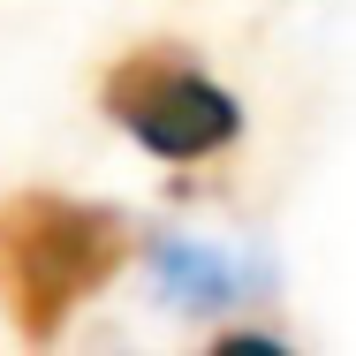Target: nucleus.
Masks as SVG:
<instances>
[{
	"instance_id": "nucleus-2",
	"label": "nucleus",
	"mask_w": 356,
	"mask_h": 356,
	"mask_svg": "<svg viewBox=\"0 0 356 356\" xmlns=\"http://www.w3.org/2000/svg\"><path fill=\"white\" fill-rule=\"evenodd\" d=\"M99 106H106L114 129H129L152 159H175V167L220 159L227 144L243 137L235 91H220L182 46H137V54H122L114 69L99 76Z\"/></svg>"
},
{
	"instance_id": "nucleus-3",
	"label": "nucleus",
	"mask_w": 356,
	"mask_h": 356,
	"mask_svg": "<svg viewBox=\"0 0 356 356\" xmlns=\"http://www.w3.org/2000/svg\"><path fill=\"white\" fill-rule=\"evenodd\" d=\"M266 281L250 258L213 250V243H190V235H159L152 243V288L159 303L175 311H227V303H250V288Z\"/></svg>"
},
{
	"instance_id": "nucleus-1",
	"label": "nucleus",
	"mask_w": 356,
	"mask_h": 356,
	"mask_svg": "<svg viewBox=\"0 0 356 356\" xmlns=\"http://www.w3.org/2000/svg\"><path fill=\"white\" fill-rule=\"evenodd\" d=\"M129 266V220L91 197L15 190L0 205V311L31 349H54L69 318Z\"/></svg>"
}]
</instances>
